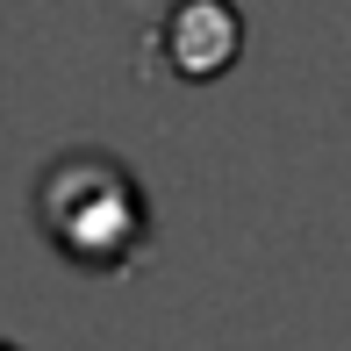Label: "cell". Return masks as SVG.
<instances>
[{"label":"cell","mask_w":351,"mask_h":351,"mask_svg":"<svg viewBox=\"0 0 351 351\" xmlns=\"http://www.w3.org/2000/svg\"><path fill=\"white\" fill-rule=\"evenodd\" d=\"M0 351H8V344H0Z\"/></svg>","instance_id":"cell-1"}]
</instances>
